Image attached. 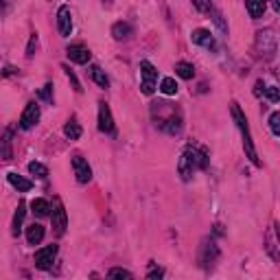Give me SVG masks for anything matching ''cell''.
Wrapping results in <instances>:
<instances>
[{
    "mask_svg": "<svg viewBox=\"0 0 280 280\" xmlns=\"http://www.w3.org/2000/svg\"><path fill=\"white\" fill-rule=\"evenodd\" d=\"M245 9H248L250 18L259 20L265 13V2H261V0H245Z\"/></svg>",
    "mask_w": 280,
    "mask_h": 280,
    "instance_id": "obj_17",
    "label": "cell"
},
{
    "mask_svg": "<svg viewBox=\"0 0 280 280\" xmlns=\"http://www.w3.org/2000/svg\"><path fill=\"white\" fill-rule=\"evenodd\" d=\"M37 46V33H33L31 35V42H29V48H26V57H33V51H35Z\"/></svg>",
    "mask_w": 280,
    "mask_h": 280,
    "instance_id": "obj_31",
    "label": "cell"
},
{
    "mask_svg": "<svg viewBox=\"0 0 280 280\" xmlns=\"http://www.w3.org/2000/svg\"><path fill=\"white\" fill-rule=\"evenodd\" d=\"M160 125L169 131V134H180V129H182V118L175 116V114H171V116L164 120V123H160Z\"/></svg>",
    "mask_w": 280,
    "mask_h": 280,
    "instance_id": "obj_21",
    "label": "cell"
},
{
    "mask_svg": "<svg viewBox=\"0 0 280 280\" xmlns=\"http://www.w3.org/2000/svg\"><path fill=\"white\" fill-rule=\"evenodd\" d=\"M98 129L103 134H112L114 131V118H112V109L107 103H98Z\"/></svg>",
    "mask_w": 280,
    "mask_h": 280,
    "instance_id": "obj_9",
    "label": "cell"
},
{
    "mask_svg": "<svg viewBox=\"0 0 280 280\" xmlns=\"http://www.w3.org/2000/svg\"><path fill=\"white\" fill-rule=\"evenodd\" d=\"M73 169H75V175H77V182L88 184L92 180V169H90V164H88V160L84 156L73 158Z\"/></svg>",
    "mask_w": 280,
    "mask_h": 280,
    "instance_id": "obj_7",
    "label": "cell"
},
{
    "mask_svg": "<svg viewBox=\"0 0 280 280\" xmlns=\"http://www.w3.org/2000/svg\"><path fill=\"white\" fill-rule=\"evenodd\" d=\"M2 11H4V2L0 0V15H2Z\"/></svg>",
    "mask_w": 280,
    "mask_h": 280,
    "instance_id": "obj_34",
    "label": "cell"
},
{
    "mask_svg": "<svg viewBox=\"0 0 280 280\" xmlns=\"http://www.w3.org/2000/svg\"><path fill=\"white\" fill-rule=\"evenodd\" d=\"M195 7L199 11H210V2L208 0H195Z\"/></svg>",
    "mask_w": 280,
    "mask_h": 280,
    "instance_id": "obj_32",
    "label": "cell"
},
{
    "mask_svg": "<svg viewBox=\"0 0 280 280\" xmlns=\"http://www.w3.org/2000/svg\"><path fill=\"white\" fill-rule=\"evenodd\" d=\"M230 112H232V118L234 123H237V127L241 131V136H243V149H245V156L250 158L252 162L256 164V167H261V160H259V153L254 149V140H252V134H250V125H248V118H245L243 109L239 107V103L234 101L232 105H230Z\"/></svg>",
    "mask_w": 280,
    "mask_h": 280,
    "instance_id": "obj_2",
    "label": "cell"
},
{
    "mask_svg": "<svg viewBox=\"0 0 280 280\" xmlns=\"http://www.w3.org/2000/svg\"><path fill=\"white\" fill-rule=\"evenodd\" d=\"M64 70H66V75H68V79L73 81V88H75V90H77V92H81V90H84V88H81V84H79V79H77V75L73 73V70H70L68 66H64Z\"/></svg>",
    "mask_w": 280,
    "mask_h": 280,
    "instance_id": "obj_30",
    "label": "cell"
},
{
    "mask_svg": "<svg viewBox=\"0 0 280 280\" xmlns=\"http://www.w3.org/2000/svg\"><path fill=\"white\" fill-rule=\"evenodd\" d=\"M206 167H208V153L204 149H195V147H186L178 162V171L182 175V180H190L195 171Z\"/></svg>",
    "mask_w": 280,
    "mask_h": 280,
    "instance_id": "obj_1",
    "label": "cell"
},
{
    "mask_svg": "<svg viewBox=\"0 0 280 280\" xmlns=\"http://www.w3.org/2000/svg\"><path fill=\"white\" fill-rule=\"evenodd\" d=\"M162 276H164V272H162V270H156V267H153V270L147 274V278H151V280H153V278H162Z\"/></svg>",
    "mask_w": 280,
    "mask_h": 280,
    "instance_id": "obj_33",
    "label": "cell"
},
{
    "mask_svg": "<svg viewBox=\"0 0 280 280\" xmlns=\"http://www.w3.org/2000/svg\"><path fill=\"white\" fill-rule=\"evenodd\" d=\"M160 92L167 96H175L178 94V84H175L173 77H164V79L160 81Z\"/></svg>",
    "mask_w": 280,
    "mask_h": 280,
    "instance_id": "obj_22",
    "label": "cell"
},
{
    "mask_svg": "<svg viewBox=\"0 0 280 280\" xmlns=\"http://www.w3.org/2000/svg\"><path fill=\"white\" fill-rule=\"evenodd\" d=\"M70 62L75 64H88L90 62V51H88L86 46H81V44H73V46H68V51H66Z\"/></svg>",
    "mask_w": 280,
    "mask_h": 280,
    "instance_id": "obj_11",
    "label": "cell"
},
{
    "mask_svg": "<svg viewBox=\"0 0 280 280\" xmlns=\"http://www.w3.org/2000/svg\"><path fill=\"white\" fill-rule=\"evenodd\" d=\"M57 29L62 37H68L73 33V15H70V7L68 4H62L57 9Z\"/></svg>",
    "mask_w": 280,
    "mask_h": 280,
    "instance_id": "obj_6",
    "label": "cell"
},
{
    "mask_svg": "<svg viewBox=\"0 0 280 280\" xmlns=\"http://www.w3.org/2000/svg\"><path fill=\"white\" fill-rule=\"evenodd\" d=\"M37 98H42V101H46V103H53V84L44 86L42 90L37 92Z\"/></svg>",
    "mask_w": 280,
    "mask_h": 280,
    "instance_id": "obj_27",
    "label": "cell"
},
{
    "mask_svg": "<svg viewBox=\"0 0 280 280\" xmlns=\"http://www.w3.org/2000/svg\"><path fill=\"white\" fill-rule=\"evenodd\" d=\"M44 234H46V230L40 223H33V226L26 228V241H29V245H37L44 241Z\"/></svg>",
    "mask_w": 280,
    "mask_h": 280,
    "instance_id": "obj_15",
    "label": "cell"
},
{
    "mask_svg": "<svg viewBox=\"0 0 280 280\" xmlns=\"http://www.w3.org/2000/svg\"><path fill=\"white\" fill-rule=\"evenodd\" d=\"M175 75L182 77V79H193L195 77V66L188 62H178L175 64Z\"/></svg>",
    "mask_w": 280,
    "mask_h": 280,
    "instance_id": "obj_18",
    "label": "cell"
},
{
    "mask_svg": "<svg viewBox=\"0 0 280 280\" xmlns=\"http://www.w3.org/2000/svg\"><path fill=\"white\" fill-rule=\"evenodd\" d=\"M29 173L31 175H35V178H40V180H44V178H48V169L44 167L42 162H29Z\"/></svg>",
    "mask_w": 280,
    "mask_h": 280,
    "instance_id": "obj_25",
    "label": "cell"
},
{
    "mask_svg": "<svg viewBox=\"0 0 280 280\" xmlns=\"http://www.w3.org/2000/svg\"><path fill=\"white\" fill-rule=\"evenodd\" d=\"M51 219H53V228H55V232L62 237V234L66 232V228H68V217H66V210H64V204L62 201H55V210H53V215H51Z\"/></svg>",
    "mask_w": 280,
    "mask_h": 280,
    "instance_id": "obj_8",
    "label": "cell"
},
{
    "mask_svg": "<svg viewBox=\"0 0 280 280\" xmlns=\"http://www.w3.org/2000/svg\"><path fill=\"white\" fill-rule=\"evenodd\" d=\"M64 136L68 140H79L81 138V125L77 123V120H68L64 127Z\"/></svg>",
    "mask_w": 280,
    "mask_h": 280,
    "instance_id": "obj_20",
    "label": "cell"
},
{
    "mask_svg": "<svg viewBox=\"0 0 280 280\" xmlns=\"http://www.w3.org/2000/svg\"><path fill=\"white\" fill-rule=\"evenodd\" d=\"M37 123H40V105H37L35 101H31L29 105L24 107L22 116H20V127L22 129H31V127H35Z\"/></svg>",
    "mask_w": 280,
    "mask_h": 280,
    "instance_id": "obj_5",
    "label": "cell"
},
{
    "mask_svg": "<svg viewBox=\"0 0 280 280\" xmlns=\"http://www.w3.org/2000/svg\"><path fill=\"white\" fill-rule=\"evenodd\" d=\"M112 35H114V40H127L131 35V26L127 22H116V24L112 26Z\"/></svg>",
    "mask_w": 280,
    "mask_h": 280,
    "instance_id": "obj_19",
    "label": "cell"
},
{
    "mask_svg": "<svg viewBox=\"0 0 280 280\" xmlns=\"http://www.w3.org/2000/svg\"><path fill=\"white\" fill-rule=\"evenodd\" d=\"M31 208H33V212H35L37 217H46L48 212H51V204H48L46 199H33Z\"/></svg>",
    "mask_w": 280,
    "mask_h": 280,
    "instance_id": "obj_24",
    "label": "cell"
},
{
    "mask_svg": "<svg viewBox=\"0 0 280 280\" xmlns=\"http://www.w3.org/2000/svg\"><path fill=\"white\" fill-rule=\"evenodd\" d=\"M156 84H158V70L149 59H142L140 62V90L142 94L151 96L153 90H156Z\"/></svg>",
    "mask_w": 280,
    "mask_h": 280,
    "instance_id": "obj_3",
    "label": "cell"
},
{
    "mask_svg": "<svg viewBox=\"0 0 280 280\" xmlns=\"http://www.w3.org/2000/svg\"><path fill=\"white\" fill-rule=\"evenodd\" d=\"M0 158L2 160L13 158V129H4L0 134Z\"/></svg>",
    "mask_w": 280,
    "mask_h": 280,
    "instance_id": "obj_10",
    "label": "cell"
},
{
    "mask_svg": "<svg viewBox=\"0 0 280 280\" xmlns=\"http://www.w3.org/2000/svg\"><path fill=\"white\" fill-rule=\"evenodd\" d=\"M261 2H267V0H261Z\"/></svg>",
    "mask_w": 280,
    "mask_h": 280,
    "instance_id": "obj_36",
    "label": "cell"
},
{
    "mask_svg": "<svg viewBox=\"0 0 280 280\" xmlns=\"http://www.w3.org/2000/svg\"><path fill=\"white\" fill-rule=\"evenodd\" d=\"M24 215H26V204L20 201L18 210H15V215H13V223H11V234H13V237H20L22 223H24Z\"/></svg>",
    "mask_w": 280,
    "mask_h": 280,
    "instance_id": "obj_14",
    "label": "cell"
},
{
    "mask_svg": "<svg viewBox=\"0 0 280 280\" xmlns=\"http://www.w3.org/2000/svg\"><path fill=\"white\" fill-rule=\"evenodd\" d=\"M206 252V256H201V263H204V265H208V263H212L217 259V254H219V250H217V245H215V241H210V243H204V248H201Z\"/></svg>",
    "mask_w": 280,
    "mask_h": 280,
    "instance_id": "obj_23",
    "label": "cell"
},
{
    "mask_svg": "<svg viewBox=\"0 0 280 280\" xmlns=\"http://www.w3.org/2000/svg\"><path fill=\"white\" fill-rule=\"evenodd\" d=\"M263 92H265V96L270 98L272 103H278V101H280V92H278V88H276V86L265 88V90H263Z\"/></svg>",
    "mask_w": 280,
    "mask_h": 280,
    "instance_id": "obj_29",
    "label": "cell"
},
{
    "mask_svg": "<svg viewBox=\"0 0 280 280\" xmlns=\"http://www.w3.org/2000/svg\"><path fill=\"white\" fill-rule=\"evenodd\" d=\"M88 73H90V79L94 81L96 86H101V88H107V86H109V79H107L105 70H101V66L92 64L90 68H88Z\"/></svg>",
    "mask_w": 280,
    "mask_h": 280,
    "instance_id": "obj_16",
    "label": "cell"
},
{
    "mask_svg": "<svg viewBox=\"0 0 280 280\" xmlns=\"http://www.w3.org/2000/svg\"><path fill=\"white\" fill-rule=\"evenodd\" d=\"M105 2H107V4H112V0H105Z\"/></svg>",
    "mask_w": 280,
    "mask_h": 280,
    "instance_id": "obj_35",
    "label": "cell"
},
{
    "mask_svg": "<svg viewBox=\"0 0 280 280\" xmlns=\"http://www.w3.org/2000/svg\"><path fill=\"white\" fill-rule=\"evenodd\" d=\"M7 178H9L11 186H13V188H18V193H29V190L33 188V182H31V180L22 178V175H18L15 171H11Z\"/></svg>",
    "mask_w": 280,
    "mask_h": 280,
    "instance_id": "obj_13",
    "label": "cell"
},
{
    "mask_svg": "<svg viewBox=\"0 0 280 280\" xmlns=\"http://www.w3.org/2000/svg\"><path fill=\"white\" fill-rule=\"evenodd\" d=\"M107 278H134V274L127 272V270H123V267H112V270L107 272Z\"/></svg>",
    "mask_w": 280,
    "mask_h": 280,
    "instance_id": "obj_26",
    "label": "cell"
},
{
    "mask_svg": "<svg viewBox=\"0 0 280 280\" xmlns=\"http://www.w3.org/2000/svg\"><path fill=\"white\" fill-rule=\"evenodd\" d=\"M57 256V245H46V248L37 250L35 252V267L37 270H51L53 267V261Z\"/></svg>",
    "mask_w": 280,
    "mask_h": 280,
    "instance_id": "obj_4",
    "label": "cell"
},
{
    "mask_svg": "<svg viewBox=\"0 0 280 280\" xmlns=\"http://www.w3.org/2000/svg\"><path fill=\"white\" fill-rule=\"evenodd\" d=\"M190 40H193V44H199V46H206V48L215 46V37H212V33L206 31V29L193 31V33H190Z\"/></svg>",
    "mask_w": 280,
    "mask_h": 280,
    "instance_id": "obj_12",
    "label": "cell"
},
{
    "mask_svg": "<svg viewBox=\"0 0 280 280\" xmlns=\"http://www.w3.org/2000/svg\"><path fill=\"white\" fill-rule=\"evenodd\" d=\"M270 127H272L274 136H280V114L278 112H274L270 116Z\"/></svg>",
    "mask_w": 280,
    "mask_h": 280,
    "instance_id": "obj_28",
    "label": "cell"
}]
</instances>
